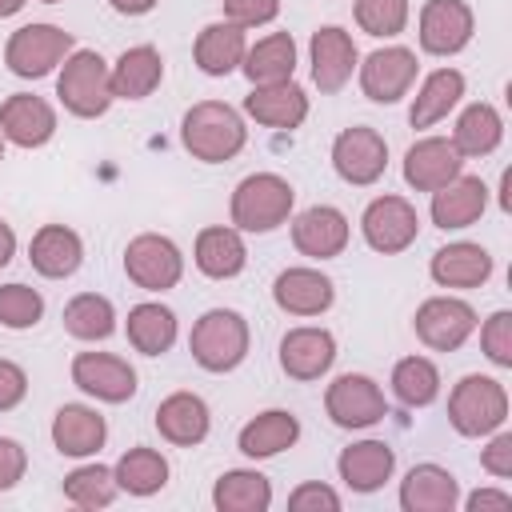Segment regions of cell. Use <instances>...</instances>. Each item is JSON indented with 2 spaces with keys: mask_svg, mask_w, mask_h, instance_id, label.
I'll return each mask as SVG.
<instances>
[{
  "mask_svg": "<svg viewBox=\"0 0 512 512\" xmlns=\"http://www.w3.org/2000/svg\"><path fill=\"white\" fill-rule=\"evenodd\" d=\"M180 144L200 164H224L244 152L248 124L224 100H200L180 116Z\"/></svg>",
  "mask_w": 512,
  "mask_h": 512,
  "instance_id": "cell-1",
  "label": "cell"
},
{
  "mask_svg": "<svg viewBox=\"0 0 512 512\" xmlns=\"http://www.w3.org/2000/svg\"><path fill=\"white\" fill-rule=\"evenodd\" d=\"M292 208H296V188L280 172H248L232 188L228 220H232V228H240L248 236H264V232H276L280 224H288Z\"/></svg>",
  "mask_w": 512,
  "mask_h": 512,
  "instance_id": "cell-2",
  "label": "cell"
},
{
  "mask_svg": "<svg viewBox=\"0 0 512 512\" xmlns=\"http://www.w3.org/2000/svg\"><path fill=\"white\" fill-rule=\"evenodd\" d=\"M56 96L64 104V112H72L76 120H96L112 108V72L108 60L92 48H72L60 64L56 76Z\"/></svg>",
  "mask_w": 512,
  "mask_h": 512,
  "instance_id": "cell-3",
  "label": "cell"
},
{
  "mask_svg": "<svg viewBox=\"0 0 512 512\" xmlns=\"http://www.w3.org/2000/svg\"><path fill=\"white\" fill-rule=\"evenodd\" d=\"M248 348H252V332L236 308H208L188 332V352L204 372L240 368L248 360Z\"/></svg>",
  "mask_w": 512,
  "mask_h": 512,
  "instance_id": "cell-4",
  "label": "cell"
},
{
  "mask_svg": "<svg viewBox=\"0 0 512 512\" xmlns=\"http://www.w3.org/2000/svg\"><path fill=\"white\" fill-rule=\"evenodd\" d=\"M508 420V388L496 380V376H480V372H468L452 384L448 392V424L468 436V440H480L496 428H504Z\"/></svg>",
  "mask_w": 512,
  "mask_h": 512,
  "instance_id": "cell-5",
  "label": "cell"
},
{
  "mask_svg": "<svg viewBox=\"0 0 512 512\" xmlns=\"http://www.w3.org/2000/svg\"><path fill=\"white\" fill-rule=\"evenodd\" d=\"M76 48V36L64 32L60 24H24L8 36L4 44V64L20 80H40L64 64V56Z\"/></svg>",
  "mask_w": 512,
  "mask_h": 512,
  "instance_id": "cell-6",
  "label": "cell"
},
{
  "mask_svg": "<svg viewBox=\"0 0 512 512\" xmlns=\"http://www.w3.org/2000/svg\"><path fill=\"white\" fill-rule=\"evenodd\" d=\"M124 276L144 292H168L184 276V252L172 236L140 232L124 248Z\"/></svg>",
  "mask_w": 512,
  "mask_h": 512,
  "instance_id": "cell-7",
  "label": "cell"
},
{
  "mask_svg": "<svg viewBox=\"0 0 512 512\" xmlns=\"http://www.w3.org/2000/svg\"><path fill=\"white\" fill-rule=\"evenodd\" d=\"M324 412L336 428H348V432H360V428H372L388 416V400H384V388L364 376V372H340L328 388H324Z\"/></svg>",
  "mask_w": 512,
  "mask_h": 512,
  "instance_id": "cell-8",
  "label": "cell"
},
{
  "mask_svg": "<svg viewBox=\"0 0 512 512\" xmlns=\"http://www.w3.org/2000/svg\"><path fill=\"white\" fill-rule=\"evenodd\" d=\"M360 232H364V244L380 256H396L404 248L416 244L420 236V216L412 208V200L396 196V192H384L376 200L364 204L360 212Z\"/></svg>",
  "mask_w": 512,
  "mask_h": 512,
  "instance_id": "cell-9",
  "label": "cell"
},
{
  "mask_svg": "<svg viewBox=\"0 0 512 512\" xmlns=\"http://www.w3.org/2000/svg\"><path fill=\"white\" fill-rule=\"evenodd\" d=\"M416 72H420V60L404 44H384V48L368 52L356 64L360 92L372 104H396V100H404L412 92V84H416Z\"/></svg>",
  "mask_w": 512,
  "mask_h": 512,
  "instance_id": "cell-10",
  "label": "cell"
},
{
  "mask_svg": "<svg viewBox=\"0 0 512 512\" xmlns=\"http://www.w3.org/2000/svg\"><path fill=\"white\" fill-rule=\"evenodd\" d=\"M476 308L460 296H428L416 316H412V328H416V340L432 352H456L468 344V336L476 332Z\"/></svg>",
  "mask_w": 512,
  "mask_h": 512,
  "instance_id": "cell-11",
  "label": "cell"
},
{
  "mask_svg": "<svg viewBox=\"0 0 512 512\" xmlns=\"http://www.w3.org/2000/svg\"><path fill=\"white\" fill-rule=\"evenodd\" d=\"M332 168L344 184L368 188L388 168V140L368 124H352V128L336 132V140H332Z\"/></svg>",
  "mask_w": 512,
  "mask_h": 512,
  "instance_id": "cell-12",
  "label": "cell"
},
{
  "mask_svg": "<svg viewBox=\"0 0 512 512\" xmlns=\"http://www.w3.org/2000/svg\"><path fill=\"white\" fill-rule=\"evenodd\" d=\"M476 16L464 0H424L420 20H416V40L420 52L428 56H456L472 44Z\"/></svg>",
  "mask_w": 512,
  "mask_h": 512,
  "instance_id": "cell-13",
  "label": "cell"
},
{
  "mask_svg": "<svg viewBox=\"0 0 512 512\" xmlns=\"http://www.w3.org/2000/svg\"><path fill=\"white\" fill-rule=\"evenodd\" d=\"M72 384L100 404H128L136 396V368L116 352H76Z\"/></svg>",
  "mask_w": 512,
  "mask_h": 512,
  "instance_id": "cell-14",
  "label": "cell"
},
{
  "mask_svg": "<svg viewBox=\"0 0 512 512\" xmlns=\"http://www.w3.org/2000/svg\"><path fill=\"white\" fill-rule=\"evenodd\" d=\"M308 64H312V84L324 96H336L352 80V72L360 64V52H356L352 32H344L340 24L316 28L312 40H308Z\"/></svg>",
  "mask_w": 512,
  "mask_h": 512,
  "instance_id": "cell-15",
  "label": "cell"
},
{
  "mask_svg": "<svg viewBox=\"0 0 512 512\" xmlns=\"http://www.w3.org/2000/svg\"><path fill=\"white\" fill-rule=\"evenodd\" d=\"M276 360H280L284 376L312 384V380H320V376L332 372V364H336V336H332L328 328H320V324L288 328V332L280 336Z\"/></svg>",
  "mask_w": 512,
  "mask_h": 512,
  "instance_id": "cell-16",
  "label": "cell"
},
{
  "mask_svg": "<svg viewBox=\"0 0 512 512\" xmlns=\"http://www.w3.org/2000/svg\"><path fill=\"white\" fill-rule=\"evenodd\" d=\"M292 244L300 256L308 260H332L348 248V236H352V224L348 216L336 208V204H312L304 212H296L292 220Z\"/></svg>",
  "mask_w": 512,
  "mask_h": 512,
  "instance_id": "cell-17",
  "label": "cell"
},
{
  "mask_svg": "<svg viewBox=\"0 0 512 512\" xmlns=\"http://www.w3.org/2000/svg\"><path fill=\"white\" fill-rule=\"evenodd\" d=\"M400 172L412 192H436L440 184H448L452 176L464 172V156L456 152V144L448 136H420L416 144H408Z\"/></svg>",
  "mask_w": 512,
  "mask_h": 512,
  "instance_id": "cell-18",
  "label": "cell"
},
{
  "mask_svg": "<svg viewBox=\"0 0 512 512\" xmlns=\"http://www.w3.org/2000/svg\"><path fill=\"white\" fill-rule=\"evenodd\" d=\"M272 300L288 316H324L336 304V284L320 268L296 264V268H284L272 280Z\"/></svg>",
  "mask_w": 512,
  "mask_h": 512,
  "instance_id": "cell-19",
  "label": "cell"
},
{
  "mask_svg": "<svg viewBox=\"0 0 512 512\" xmlns=\"http://www.w3.org/2000/svg\"><path fill=\"white\" fill-rule=\"evenodd\" d=\"M0 136L16 148H44L56 136V108L36 92H12L0 104Z\"/></svg>",
  "mask_w": 512,
  "mask_h": 512,
  "instance_id": "cell-20",
  "label": "cell"
},
{
  "mask_svg": "<svg viewBox=\"0 0 512 512\" xmlns=\"http://www.w3.org/2000/svg\"><path fill=\"white\" fill-rule=\"evenodd\" d=\"M484 212H488V184L480 176H468V172H460L448 184H440L432 192V204H428L432 224L444 228V232L472 228Z\"/></svg>",
  "mask_w": 512,
  "mask_h": 512,
  "instance_id": "cell-21",
  "label": "cell"
},
{
  "mask_svg": "<svg viewBox=\"0 0 512 512\" xmlns=\"http://www.w3.org/2000/svg\"><path fill=\"white\" fill-rule=\"evenodd\" d=\"M244 116H252L256 124L276 128V132H296L308 120V92L296 80L252 84V92L244 96Z\"/></svg>",
  "mask_w": 512,
  "mask_h": 512,
  "instance_id": "cell-22",
  "label": "cell"
},
{
  "mask_svg": "<svg viewBox=\"0 0 512 512\" xmlns=\"http://www.w3.org/2000/svg\"><path fill=\"white\" fill-rule=\"evenodd\" d=\"M156 432L176 448H196L212 432V412L196 392H172L156 404Z\"/></svg>",
  "mask_w": 512,
  "mask_h": 512,
  "instance_id": "cell-23",
  "label": "cell"
},
{
  "mask_svg": "<svg viewBox=\"0 0 512 512\" xmlns=\"http://www.w3.org/2000/svg\"><path fill=\"white\" fill-rule=\"evenodd\" d=\"M108 420L88 404H60L52 416V448L72 460H88L104 448Z\"/></svg>",
  "mask_w": 512,
  "mask_h": 512,
  "instance_id": "cell-24",
  "label": "cell"
},
{
  "mask_svg": "<svg viewBox=\"0 0 512 512\" xmlns=\"http://www.w3.org/2000/svg\"><path fill=\"white\" fill-rule=\"evenodd\" d=\"M336 472H340L344 488H352L360 496L380 492L396 472V448H388L384 440H356V444L340 448Z\"/></svg>",
  "mask_w": 512,
  "mask_h": 512,
  "instance_id": "cell-25",
  "label": "cell"
},
{
  "mask_svg": "<svg viewBox=\"0 0 512 512\" xmlns=\"http://www.w3.org/2000/svg\"><path fill=\"white\" fill-rule=\"evenodd\" d=\"M28 260L44 280H68L84 264V240L68 224H40L32 232Z\"/></svg>",
  "mask_w": 512,
  "mask_h": 512,
  "instance_id": "cell-26",
  "label": "cell"
},
{
  "mask_svg": "<svg viewBox=\"0 0 512 512\" xmlns=\"http://www.w3.org/2000/svg\"><path fill=\"white\" fill-rule=\"evenodd\" d=\"M460 504V480L444 464H412L400 480L404 512H452Z\"/></svg>",
  "mask_w": 512,
  "mask_h": 512,
  "instance_id": "cell-27",
  "label": "cell"
},
{
  "mask_svg": "<svg viewBox=\"0 0 512 512\" xmlns=\"http://www.w3.org/2000/svg\"><path fill=\"white\" fill-rule=\"evenodd\" d=\"M428 276L440 288H480L492 276V252L484 244H472V240L444 244V248L432 252Z\"/></svg>",
  "mask_w": 512,
  "mask_h": 512,
  "instance_id": "cell-28",
  "label": "cell"
},
{
  "mask_svg": "<svg viewBox=\"0 0 512 512\" xmlns=\"http://www.w3.org/2000/svg\"><path fill=\"white\" fill-rule=\"evenodd\" d=\"M192 264L208 276V280H232L244 272L248 264V248H244V232L232 224H212L200 228L196 244H192Z\"/></svg>",
  "mask_w": 512,
  "mask_h": 512,
  "instance_id": "cell-29",
  "label": "cell"
},
{
  "mask_svg": "<svg viewBox=\"0 0 512 512\" xmlns=\"http://www.w3.org/2000/svg\"><path fill=\"white\" fill-rule=\"evenodd\" d=\"M112 72V96L116 100H148L164 84V56L152 44H132L108 64Z\"/></svg>",
  "mask_w": 512,
  "mask_h": 512,
  "instance_id": "cell-30",
  "label": "cell"
},
{
  "mask_svg": "<svg viewBox=\"0 0 512 512\" xmlns=\"http://www.w3.org/2000/svg\"><path fill=\"white\" fill-rule=\"evenodd\" d=\"M248 52V32L232 20H212L196 32V44H192V60L204 76H228L240 68Z\"/></svg>",
  "mask_w": 512,
  "mask_h": 512,
  "instance_id": "cell-31",
  "label": "cell"
},
{
  "mask_svg": "<svg viewBox=\"0 0 512 512\" xmlns=\"http://www.w3.org/2000/svg\"><path fill=\"white\" fill-rule=\"evenodd\" d=\"M300 440V420L296 412L288 408H268V412H256L240 436H236V448L248 456V460H272L280 456L284 448H292Z\"/></svg>",
  "mask_w": 512,
  "mask_h": 512,
  "instance_id": "cell-32",
  "label": "cell"
},
{
  "mask_svg": "<svg viewBox=\"0 0 512 512\" xmlns=\"http://www.w3.org/2000/svg\"><path fill=\"white\" fill-rule=\"evenodd\" d=\"M464 88H468V80H464L460 68H448V64H444V68L428 72V76L420 80L416 96H412L408 124H412V128H432V124H440V120L464 100Z\"/></svg>",
  "mask_w": 512,
  "mask_h": 512,
  "instance_id": "cell-33",
  "label": "cell"
},
{
  "mask_svg": "<svg viewBox=\"0 0 512 512\" xmlns=\"http://www.w3.org/2000/svg\"><path fill=\"white\" fill-rule=\"evenodd\" d=\"M448 140L456 144V152H460L464 160L492 156V152L500 148V140H504V116L496 112V104L476 100V104H468V108L456 116V128H452Z\"/></svg>",
  "mask_w": 512,
  "mask_h": 512,
  "instance_id": "cell-34",
  "label": "cell"
},
{
  "mask_svg": "<svg viewBox=\"0 0 512 512\" xmlns=\"http://www.w3.org/2000/svg\"><path fill=\"white\" fill-rule=\"evenodd\" d=\"M124 332H128V344L140 352V356H164L176 336H180V324H176V312L160 300H144L136 308H128V320H124Z\"/></svg>",
  "mask_w": 512,
  "mask_h": 512,
  "instance_id": "cell-35",
  "label": "cell"
},
{
  "mask_svg": "<svg viewBox=\"0 0 512 512\" xmlns=\"http://www.w3.org/2000/svg\"><path fill=\"white\" fill-rule=\"evenodd\" d=\"M216 512H268L272 508V480L256 468H228L212 484Z\"/></svg>",
  "mask_w": 512,
  "mask_h": 512,
  "instance_id": "cell-36",
  "label": "cell"
},
{
  "mask_svg": "<svg viewBox=\"0 0 512 512\" xmlns=\"http://www.w3.org/2000/svg\"><path fill=\"white\" fill-rule=\"evenodd\" d=\"M240 72L248 76V84H280L296 76V40L288 32H268L256 44H248Z\"/></svg>",
  "mask_w": 512,
  "mask_h": 512,
  "instance_id": "cell-37",
  "label": "cell"
},
{
  "mask_svg": "<svg viewBox=\"0 0 512 512\" xmlns=\"http://www.w3.org/2000/svg\"><path fill=\"white\" fill-rule=\"evenodd\" d=\"M112 472H116L120 492H128V496H156V492L168 484V476H172L164 452L144 448V444L128 448V452L112 464Z\"/></svg>",
  "mask_w": 512,
  "mask_h": 512,
  "instance_id": "cell-38",
  "label": "cell"
},
{
  "mask_svg": "<svg viewBox=\"0 0 512 512\" xmlns=\"http://www.w3.org/2000/svg\"><path fill=\"white\" fill-rule=\"evenodd\" d=\"M64 332L84 340V344H96V340H108L116 332V308L108 296L100 292H76L68 304H64Z\"/></svg>",
  "mask_w": 512,
  "mask_h": 512,
  "instance_id": "cell-39",
  "label": "cell"
},
{
  "mask_svg": "<svg viewBox=\"0 0 512 512\" xmlns=\"http://www.w3.org/2000/svg\"><path fill=\"white\" fill-rule=\"evenodd\" d=\"M388 384H392V392H396L400 404L428 408L440 396V368L428 356H404V360H396Z\"/></svg>",
  "mask_w": 512,
  "mask_h": 512,
  "instance_id": "cell-40",
  "label": "cell"
},
{
  "mask_svg": "<svg viewBox=\"0 0 512 512\" xmlns=\"http://www.w3.org/2000/svg\"><path fill=\"white\" fill-rule=\"evenodd\" d=\"M116 492H120V484H116V472L108 464H80L64 476V496L84 512L108 508L116 500Z\"/></svg>",
  "mask_w": 512,
  "mask_h": 512,
  "instance_id": "cell-41",
  "label": "cell"
},
{
  "mask_svg": "<svg viewBox=\"0 0 512 512\" xmlns=\"http://www.w3.org/2000/svg\"><path fill=\"white\" fill-rule=\"evenodd\" d=\"M356 24L360 32L376 36V40H392L408 28V16H412V4L408 0H356Z\"/></svg>",
  "mask_w": 512,
  "mask_h": 512,
  "instance_id": "cell-42",
  "label": "cell"
},
{
  "mask_svg": "<svg viewBox=\"0 0 512 512\" xmlns=\"http://www.w3.org/2000/svg\"><path fill=\"white\" fill-rule=\"evenodd\" d=\"M44 320V296L20 280L0 284V324L12 332H28Z\"/></svg>",
  "mask_w": 512,
  "mask_h": 512,
  "instance_id": "cell-43",
  "label": "cell"
},
{
  "mask_svg": "<svg viewBox=\"0 0 512 512\" xmlns=\"http://www.w3.org/2000/svg\"><path fill=\"white\" fill-rule=\"evenodd\" d=\"M480 348L496 368H512V312L500 308L480 324Z\"/></svg>",
  "mask_w": 512,
  "mask_h": 512,
  "instance_id": "cell-44",
  "label": "cell"
},
{
  "mask_svg": "<svg viewBox=\"0 0 512 512\" xmlns=\"http://www.w3.org/2000/svg\"><path fill=\"white\" fill-rule=\"evenodd\" d=\"M340 492L332 484H320V480H304L288 492V508L292 512H340Z\"/></svg>",
  "mask_w": 512,
  "mask_h": 512,
  "instance_id": "cell-45",
  "label": "cell"
},
{
  "mask_svg": "<svg viewBox=\"0 0 512 512\" xmlns=\"http://www.w3.org/2000/svg\"><path fill=\"white\" fill-rule=\"evenodd\" d=\"M224 4V20L240 24L244 32L248 28H264L280 16V0H220Z\"/></svg>",
  "mask_w": 512,
  "mask_h": 512,
  "instance_id": "cell-46",
  "label": "cell"
},
{
  "mask_svg": "<svg viewBox=\"0 0 512 512\" xmlns=\"http://www.w3.org/2000/svg\"><path fill=\"white\" fill-rule=\"evenodd\" d=\"M480 468L496 480H508L512 476V432H488V444L480 448Z\"/></svg>",
  "mask_w": 512,
  "mask_h": 512,
  "instance_id": "cell-47",
  "label": "cell"
},
{
  "mask_svg": "<svg viewBox=\"0 0 512 512\" xmlns=\"http://www.w3.org/2000/svg\"><path fill=\"white\" fill-rule=\"evenodd\" d=\"M24 472H28V452H24V444L12 440V436H0V492L16 488V484L24 480Z\"/></svg>",
  "mask_w": 512,
  "mask_h": 512,
  "instance_id": "cell-48",
  "label": "cell"
},
{
  "mask_svg": "<svg viewBox=\"0 0 512 512\" xmlns=\"http://www.w3.org/2000/svg\"><path fill=\"white\" fill-rule=\"evenodd\" d=\"M28 396V372L16 360H0V412H12Z\"/></svg>",
  "mask_w": 512,
  "mask_h": 512,
  "instance_id": "cell-49",
  "label": "cell"
},
{
  "mask_svg": "<svg viewBox=\"0 0 512 512\" xmlns=\"http://www.w3.org/2000/svg\"><path fill=\"white\" fill-rule=\"evenodd\" d=\"M468 512H480V508H512V492L504 488H476L468 500H464Z\"/></svg>",
  "mask_w": 512,
  "mask_h": 512,
  "instance_id": "cell-50",
  "label": "cell"
},
{
  "mask_svg": "<svg viewBox=\"0 0 512 512\" xmlns=\"http://www.w3.org/2000/svg\"><path fill=\"white\" fill-rule=\"evenodd\" d=\"M156 4L160 0H108V8L120 12V16H148Z\"/></svg>",
  "mask_w": 512,
  "mask_h": 512,
  "instance_id": "cell-51",
  "label": "cell"
},
{
  "mask_svg": "<svg viewBox=\"0 0 512 512\" xmlns=\"http://www.w3.org/2000/svg\"><path fill=\"white\" fill-rule=\"evenodd\" d=\"M12 256H16V232L8 220H0V268L12 264Z\"/></svg>",
  "mask_w": 512,
  "mask_h": 512,
  "instance_id": "cell-52",
  "label": "cell"
},
{
  "mask_svg": "<svg viewBox=\"0 0 512 512\" xmlns=\"http://www.w3.org/2000/svg\"><path fill=\"white\" fill-rule=\"evenodd\" d=\"M28 0H0V20H8V16H16L20 8H24Z\"/></svg>",
  "mask_w": 512,
  "mask_h": 512,
  "instance_id": "cell-53",
  "label": "cell"
},
{
  "mask_svg": "<svg viewBox=\"0 0 512 512\" xmlns=\"http://www.w3.org/2000/svg\"><path fill=\"white\" fill-rule=\"evenodd\" d=\"M4 144H8V140H4V136H0V160H4Z\"/></svg>",
  "mask_w": 512,
  "mask_h": 512,
  "instance_id": "cell-54",
  "label": "cell"
},
{
  "mask_svg": "<svg viewBox=\"0 0 512 512\" xmlns=\"http://www.w3.org/2000/svg\"><path fill=\"white\" fill-rule=\"evenodd\" d=\"M40 4H60V0H40Z\"/></svg>",
  "mask_w": 512,
  "mask_h": 512,
  "instance_id": "cell-55",
  "label": "cell"
}]
</instances>
